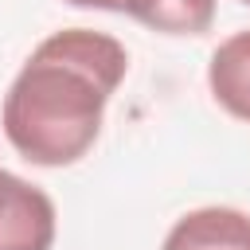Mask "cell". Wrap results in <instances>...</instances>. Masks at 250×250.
<instances>
[{"instance_id":"7","label":"cell","mask_w":250,"mask_h":250,"mask_svg":"<svg viewBox=\"0 0 250 250\" xmlns=\"http://www.w3.org/2000/svg\"><path fill=\"white\" fill-rule=\"evenodd\" d=\"M242 4H250V0H242Z\"/></svg>"},{"instance_id":"4","label":"cell","mask_w":250,"mask_h":250,"mask_svg":"<svg viewBox=\"0 0 250 250\" xmlns=\"http://www.w3.org/2000/svg\"><path fill=\"white\" fill-rule=\"evenodd\" d=\"M211 98L238 121H250V31L223 39L207 62Z\"/></svg>"},{"instance_id":"3","label":"cell","mask_w":250,"mask_h":250,"mask_svg":"<svg viewBox=\"0 0 250 250\" xmlns=\"http://www.w3.org/2000/svg\"><path fill=\"white\" fill-rule=\"evenodd\" d=\"M160 250H250V215L238 207H199L176 219Z\"/></svg>"},{"instance_id":"5","label":"cell","mask_w":250,"mask_h":250,"mask_svg":"<svg viewBox=\"0 0 250 250\" xmlns=\"http://www.w3.org/2000/svg\"><path fill=\"white\" fill-rule=\"evenodd\" d=\"M121 12L160 35H203L215 23V0H121Z\"/></svg>"},{"instance_id":"2","label":"cell","mask_w":250,"mask_h":250,"mask_svg":"<svg viewBox=\"0 0 250 250\" xmlns=\"http://www.w3.org/2000/svg\"><path fill=\"white\" fill-rule=\"evenodd\" d=\"M55 230L59 215L51 195L0 168V250H51Z\"/></svg>"},{"instance_id":"6","label":"cell","mask_w":250,"mask_h":250,"mask_svg":"<svg viewBox=\"0 0 250 250\" xmlns=\"http://www.w3.org/2000/svg\"><path fill=\"white\" fill-rule=\"evenodd\" d=\"M74 8H102V12H121V0H66Z\"/></svg>"},{"instance_id":"1","label":"cell","mask_w":250,"mask_h":250,"mask_svg":"<svg viewBox=\"0 0 250 250\" xmlns=\"http://www.w3.org/2000/svg\"><path fill=\"white\" fill-rule=\"evenodd\" d=\"M129 70V51L94 27L47 35L12 78L0 125L8 145L39 168L82 160L105 121V105Z\"/></svg>"}]
</instances>
